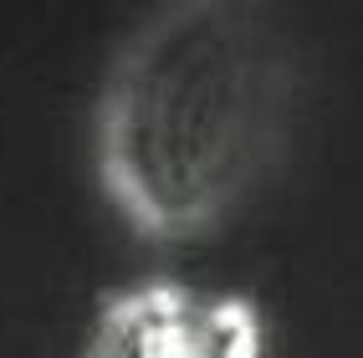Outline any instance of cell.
Returning a JSON list of instances; mask_svg holds the SVG:
<instances>
[{"mask_svg":"<svg viewBox=\"0 0 363 358\" xmlns=\"http://www.w3.org/2000/svg\"><path fill=\"white\" fill-rule=\"evenodd\" d=\"M77 358H266V318L246 292L149 276L92 307Z\"/></svg>","mask_w":363,"mask_h":358,"instance_id":"obj_2","label":"cell"},{"mask_svg":"<svg viewBox=\"0 0 363 358\" xmlns=\"http://www.w3.org/2000/svg\"><path fill=\"white\" fill-rule=\"evenodd\" d=\"M302 52L272 6L169 0L108 52L92 98V179L143 241L220 230L292 149Z\"/></svg>","mask_w":363,"mask_h":358,"instance_id":"obj_1","label":"cell"}]
</instances>
